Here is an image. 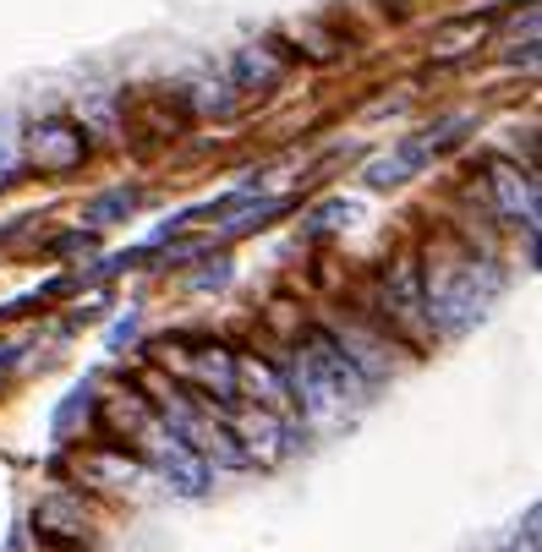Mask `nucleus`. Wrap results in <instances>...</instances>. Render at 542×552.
I'll list each match as a JSON object with an SVG mask.
<instances>
[{
    "instance_id": "f257e3e1",
    "label": "nucleus",
    "mask_w": 542,
    "mask_h": 552,
    "mask_svg": "<svg viewBox=\"0 0 542 552\" xmlns=\"http://www.w3.org/2000/svg\"><path fill=\"white\" fill-rule=\"evenodd\" d=\"M88 154V137H83V126H72V121H44V126H33V137H28V159L39 164L44 175H72L77 164H83Z\"/></svg>"
},
{
    "instance_id": "f03ea898",
    "label": "nucleus",
    "mask_w": 542,
    "mask_h": 552,
    "mask_svg": "<svg viewBox=\"0 0 542 552\" xmlns=\"http://www.w3.org/2000/svg\"><path fill=\"white\" fill-rule=\"evenodd\" d=\"M488 186L499 197V214L504 219H521L526 230H537V175L532 170H515V164H493Z\"/></svg>"
},
{
    "instance_id": "7ed1b4c3",
    "label": "nucleus",
    "mask_w": 542,
    "mask_h": 552,
    "mask_svg": "<svg viewBox=\"0 0 542 552\" xmlns=\"http://www.w3.org/2000/svg\"><path fill=\"white\" fill-rule=\"evenodd\" d=\"M159 471L170 476V487H176V492H187V498H198V492L209 487V465H203V454H192L176 432L159 438Z\"/></svg>"
},
{
    "instance_id": "20e7f679",
    "label": "nucleus",
    "mask_w": 542,
    "mask_h": 552,
    "mask_svg": "<svg viewBox=\"0 0 542 552\" xmlns=\"http://www.w3.org/2000/svg\"><path fill=\"white\" fill-rule=\"evenodd\" d=\"M488 33H493V11H482V17H460V22H444V28H433V55H466V50H477Z\"/></svg>"
},
{
    "instance_id": "39448f33",
    "label": "nucleus",
    "mask_w": 542,
    "mask_h": 552,
    "mask_svg": "<svg viewBox=\"0 0 542 552\" xmlns=\"http://www.w3.org/2000/svg\"><path fill=\"white\" fill-rule=\"evenodd\" d=\"M94 421V389H72L61 399V410H55V421H50V432L61 443H77V432Z\"/></svg>"
},
{
    "instance_id": "423d86ee",
    "label": "nucleus",
    "mask_w": 542,
    "mask_h": 552,
    "mask_svg": "<svg viewBox=\"0 0 542 552\" xmlns=\"http://www.w3.org/2000/svg\"><path fill=\"white\" fill-rule=\"evenodd\" d=\"M241 438H247V460L258 454V460H274L280 454V427L269 421V410H252V416H241Z\"/></svg>"
},
{
    "instance_id": "0eeeda50",
    "label": "nucleus",
    "mask_w": 542,
    "mask_h": 552,
    "mask_svg": "<svg viewBox=\"0 0 542 552\" xmlns=\"http://www.w3.org/2000/svg\"><path fill=\"white\" fill-rule=\"evenodd\" d=\"M236 72H241V82H247V88H274V82H280V66H274L269 50H241Z\"/></svg>"
},
{
    "instance_id": "6e6552de",
    "label": "nucleus",
    "mask_w": 542,
    "mask_h": 552,
    "mask_svg": "<svg viewBox=\"0 0 542 552\" xmlns=\"http://www.w3.org/2000/svg\"><path fill=\"white\" fill-rule=\"evenodd\" d=\"M137 208V192H105L94 197V203L83 208V219H94V225H115V219H126Z\"/></svg>"
},
{
    "instance_id": "1a4fd4ad",
    "label": "nucleus",
    "mask_w": 542,
    "mask_h": 552,
    "mask_svg": "<svg viewBox=\"0 0 542 552\" xmlns=\"http://www.w3.org/2000/svg\"><path fill=\"white\" fill-rule=\"evenodd\" d=\"M274 214H285V203H280V197H274V203H258V208H247V214H241V219H230V225H225V236H247V230L269 225Z\"/></svg>"
},
{
    "instance_id": "9d476101",
    "label": "nucleus",
    "mask_w": 542,
    "mask_h": 552,
    "mask_svg": "<svg viewBox=\"0 0 542 552\" xmlns=\"http://www.w3.org/2000/svg\"><path fill=\"white\" fill-rule=\"evenodd\" d=\"M192 110H203V115H225L230 110V93L219 88V82H198V93H192Z\"/></svg>"
},
{
    "instance_id": "9b49d317",
    "label": "nucleus",
    "mask_w": 542,
    "mask_h": 552,
    "mask_svg": "<svg viewBox=\"0 0 542 552\" xmlns=\"http://www.w3.org/2000/svg\"><path fill=\"white\" fill-rule=\"evenodd\" d=\"M55 257H77V252H94V236H88V230H77V236H61L50 246Z\"/></svg>"
},
{
    "instance_id": "f8f14e48",
    "label": "nucleus",
    "mask_w": 542,
    "mask_h": 552,
    "mask_svg": "<svg viewBox=\"0 0 542 552\" xmlns=\"http://www.w3.org/2000/svg\"><path fill=\"white\" fill-rule=\"evenodd\" d=\"M225 279H230V268H225V263H214V268H203V274H198V285L209 290V285H225Z\"/></svg>"
}]
</instances>
